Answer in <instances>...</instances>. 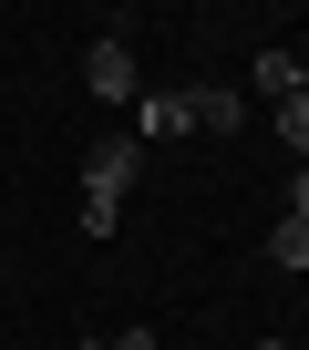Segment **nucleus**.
I'll list each match as a JSON object with an SVG mask.
<instances>
[{"instance_id": "obj_1", "label": "nucleus", "mask_w": 309, "mask_h": 350, "mask_svg": "<svg viewBox=\"0 0 309 350\" xmlns=\"http://www.w3.org/2000/svg\"><path fill=\"white\" fill-rule=\"evenodd\" d=\"M134 175H144V144H134V134H103V144L83 154V196H113V206H124Z\"/></svg>"}, {"instance_id": "obj_2", "label": "nucleus", "mask_w": 309, "mask_h": 350, "mask_svg": "<svg viewBox=\"0 0 309 350\" xmlns=\"http://www.w3.org/2000/svg\"><path fill=\"white\" fill-rule=\"evenodd\" d=\"M83 83H93V103H134V93H144V83H134V52H124L113 31L83 52Z\"/></svg>"}, {"instance_id": "obj_3", "label": "nucleus", "mask_w": 309, "mask_h": 350, "mask_svg": "<svg viewBox=\"0 0 309 350\" xmlns=\"http://www.w3.org/2000/svg\"><path fill=\"white\" fill-rule=\"evenodd\" d=\"M186 124H196V134H237V124H247V93H227V83H196V93H186Z\"/></svg>"}, {"instance_id": "obj_4", "label": "nucleus", "mask_w": 309, "mask_h": 350, "mask_svg": "<svg viewBox=\"0 0 309 350\" xmlns=\"http://www.w3.org/2000/svg\"><path fill=\"white\" fill-rule=\"evenodd\" d=\"M186 134V93H134V144H165Z\"/></svg>"}, {"instance_id": "obj_5", "label": "nucleus", "mask_w": 309, "mask_h": 350, "mask_svg": "<svg viewBox=\"0 0 309 350\" xmlns=\"http://www.w3.org/2000/svg\"><path fill=\"white\" fill-rule=\"evenodd\" d=\"M268 258H278V268H309V217H278V227H268Z\"/></svg>"}, {"instance_id": "obj_6", "label": "nucleus", "mask_w": 309, "mask_h": 350, "mask_svg": "<svg viewBox=\"0 0 309 350\" xmlns=\"http://www.w3.org/2000/svg\"><path fill=\"white\" fill-rule=\"evenodd\" d=\"M268 124H278V144H299V154H309V93H278V103H268Z\"/></svg>"}, {"instance_id": "obj_7", "label": "nucleus", "mask_w": 309, "mask_h": 350, "mask_svg": "<svg viewBox=\"0 0 309 350\" xmlns=\"http://www.w3.org/2000/svg\"><path fill=\"white\" fill-rule=\"evenodd\" d=\"M258 93H268V103L299 93V52H258Z\"/></svg>"}, {"instance_id": "obj_8", "label": "nucleus", "mask_w": 309, "mask_h": 350, "mask_svg": "<svg viewBox=\"0 0 309 350\" xmlns=\"http://www.w3.org/2000/svg\"><path fill=\"white\" fill-rule=\"evenodd\" d=\"M288 217H309V165H299V175H288Z\"/></svg>"}, {"instance_id": "obj_9", "label": "nucleus", "mask_w": 309, "mask_h": 350, "mask_svg": "<svg viewBox=\"0 0 309 350\" xmlns=\"http://www.w3.org/2000/svg\"><path fill=\"white\" fill-rule=\"evenodd\" d=\"M103 350H154V329H113V340H103Z\"/></svg>"}, {"instance_id": "obj_10", "label": "nucleus", "mask_w": 309, "mask_h": 350, "mask_svg": "<svg viewBox=\"0 0 309 350\" xmlns=\"http://www.w3.org/2000/svg\"><path fill=\"white\" fill-rule=\"evenodd\" d=\"M299 93H309V52H299Z\"/></svg>"}, {"instance_id": "obj_11", "label": "nucleus", "mask_w": 309, "mask_h": 350, "mask_svg": "<svg viewBox=\"0 0 309 350\" xmlns=\"http://www.w3.org/2000/svg\"><path fill=\"white\" fill-rule=\"evenodd\" d=\"M258 350H288V340H258Z\"/></svg>"}]
</instances>
